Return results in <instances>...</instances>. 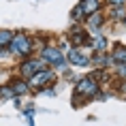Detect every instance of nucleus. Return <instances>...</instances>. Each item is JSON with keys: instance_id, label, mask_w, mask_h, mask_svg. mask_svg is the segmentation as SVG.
<instances>
[{"instance_id": "nucleus-3", "label": "nucleus", "mask_w": 126, "mask_h": 126, "mask_svg": "<svg viewBox=\"0 0 126 126\" xmlns=\"http://www.w3.org/2000/svg\"><path fill=\"white\" fill-rule=\"evenodd\" d=\"M77 90H79L81 94H88V96H92V94H96L98 86H96V83H94L92 79H83V81H79V86H77Z\"/></svg>"}, {"instance_id": "nucleus-9", "label": "nucleus", "mask_w": 126, "mask_h": 126, "mask_svg": "<svg viewBox=\"0 0 126 126\" xmlns=\"http://www.w3.org/2000/svg\"><path fill=\"white\" fill-rule=\"evenodd\" d=\"M13 90H15V94H24V92H28V86L24 83V81H17L13 86Z\"/></svg>"}, {"instance_id": "nucleus-2", "label": "nucleus", "mask_w": 126, "mask_h": 126, "mask_svg": "<svg viewBox=\"0 0 126 126\" xmlns=\"http://www.w3.org/2000/svg\"><path fill=\"white\" fill-rule=\"evenodd\" d=\"M13 49L19 53H30V39H28V34L19 32L13 36Z\"/></svg>"}, {"instance_id": "nucleus-5", "label": "nucleus", "mask_w": 126, "mask_h": 126, "mask_svg": "<svg viewBox=\"0 0 126 126\" xmlns=\"http://www.w3.org/2000/svg\"><path fill=\"white\" fill-rule=\"evenodd\" d=\"M51 71H39L36 75H32V86H43L45 81H51Z\"/></svg>"}, {"instance_id": "nucleus-10", "label": "nucleus", "mask_w": 126, "mask_h": 126, "mask_svg": "<svg viewBox=\"0 0 126 126\" xmlns=\"http://www.w3.org/2000/svg\"><path fill=\"white\" fill-rule=\"evenodd\" d=\"M113 60H115V62H126V49L120 47V51L113 53Z\"/></svg>"}, {"instance_id": "nucleus-8", "label": "nucleus", "mask_w": 126, "mask_h": 126, "mask_svg": "<svg viewBox=\"0 0 126 126\" xmlns=\"http://www.w3.org/2000/svg\"><path fill=\"white\" fill-rule=\"evenodd\" d=\"M11 41H13V34L9 32V30H2V32H0V47L7 45V43H11Z\"/></svg>"}, {"instance_id": "nucleus-1", "label": "nucleus", "mask_w": 126, "mask_h": 126, "mask_svg": "<svg viewBox=\"0 0 126 126\" xmlns=\"http://www.w3.org/2000/svg\"><path fill=\"white\" fill-rule=\"evenodd\" d=\"M43 60L56 64L58 68H64V58H62L60 49H56V47H47V49H43Z\"/></svg>"}, {"instance_id": "nucleus-11", "label": "nucleus", "mask_w": 126, "mask_h": 126, "mask_svg": "<svg viewBox=\"0 0 126 126\" xmlns=\"http://www.w3.org/2000/svg\"><path fill=\"white\" fill-rule=\"evenodd\" d=\"M103 24V17L100 15H96V17H90V26H100Z\"/></svg>"}, {"instance_id": "nucleus-7", "label": "nucleus", "mask_w": 126, "mask_h": 126, "mask_svg": "<svg viewBox=\"0 0 126 126\" xmlns=\"http://www.w3.org/2000/svg\"><path fill=\"white\" fill-rule=\"evenodd\" d=\"M68 60L73 62V64H81V66H86L88 64V58H83L77 49H71V53H68Z\"/></svg>"}, {"instance_id": "nucleus-14", "label": "nucleus", "mask_w": 126, "mask_h": 126, "mask_svg": "<svg viewBox=\"0 0 126 126\" xmlns=\"http://www.w3.org/2000/svg\"><path fill=\"white\" fill-rule=\"evenodd\" d=\"M109 2H111V4H122L124 0H109Z\"/></svg>"}, {"instance_id": "nucleus-4", "label": "nucleus", "mask_w": 126, "mask_h": 126, "mask_svg": "<svg viewBox=\"0 0 126 126\" xmlns=\"http://www.w3.org/2000/svg\"><path fill=\"white\" fill-rule=\"evenodd\" d=\"M39 71H43V64H41V62H26V64L21 66V73L26 75V77H32V75H36Z\"/></svg>"}, {"instance_id": "nucleus-12", "label": "nucleus", "mask_w": 126, "mask_h": 126, "mask_svg": "<svg viewBox=\"0 0 126 126\" xmlns=\"http://www.w3.org/2000/svg\"><path fill=\"white\" fill-rule=\"evenodd\" d=\"M115 17H118V19H122V17H124V9H118V11H115Z\"/></svg>"}, {"instance_id": "nucleus-6", "label": "nucleus", "mask_w": 126, "mask_h": 126, "mask_svg": "<svg viewBox=\"0 0 126 126\" xmlns=\"http://www.w3.org/2000/svg\"><path fill=\"white\" fill-rule=\"evenodd\" d=\"M79 7H81V11H83V13H88V15H92L94 11H96V9H98V0H83V2H81Z\"/></svg>"}, {"instance_id": "nucleus-13", "label": "nucleus", "mask_w": 126, "mask_h": 126, "mask_svg": "<svg viewBox=\"0 0 126 126\" xmlns=\"http://www.w3.org/2000/svg\"><path fill=\"white\" fill-rule=\"evenodd\" d=\"M120 75H122V77H126V64H122V68H120Z\"/></svg>"}]
</instances>
